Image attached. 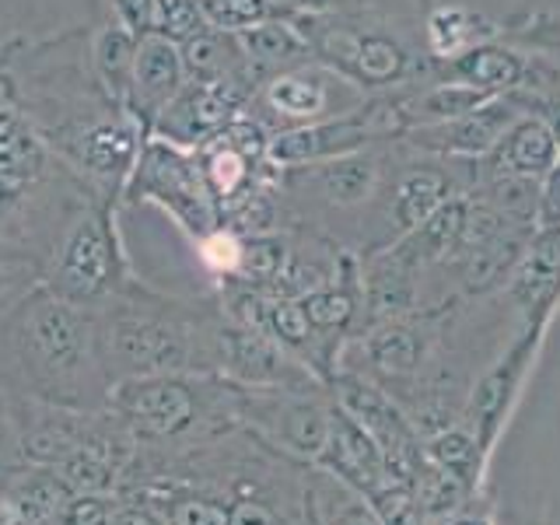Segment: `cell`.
<instances>
[{"label":"cell","instance_id":"cell-11","mask_svg":"<svg viewBox=\"0 0 560 525\" xmlns=\"http://www.w3.org/2000/svg\"><path fill=\"white\" fill-rule=\"evenodd\" d=\"M267 102L280 116L315 119L329 109V88L319 70H291L267 84Z\"/></svg>","mask_w":560,"mask_h":525},{"label":"cell","instance_id":"cell-28","mask_svg":"<svg viewBox=\"0 0 560 525\" xmlns=\"http://www.w3.org/2000/svg\"><path fill=\"white\" fill-rule=\"evenodd\" d=\"M203 11V22L214 28H253L259 22H267V0H197Z\"/></svg>","mask_w":560,"mask_h":525},{"label":"cell","instance_id":"cell-15","mask_svg":"<svg viewBox=\"0 0 560 525\" xmlns=\"http://www.w3.org/2000/svg\"><path fill=\"white\" fill-rule=\"evenodd\" d=\"M455 70L459 78L472 88L494 92V88H512L522 78V60L515 52L498 49V46H477L466 49L463 57H455Z\"/></svg>","mask_w":560,"mask_h":525},{"label":"cell","instance_id":"cell-41","mask_svg":"<svg viewBox=\"0 0 560 525\" xmlns=\"http://www.w3.org/2000/svg\"><path fill=\"white\" fill-rule=\"evenodd\" d=\"M434 452H438V459L448 463L452 469L466 466V463H469V455H472L469 442H466V438H459V434H448V438H442V442L434 445Z\"/></svg>","mask_w":560,"mask_h":525},{"label":"cell","instance_id":"cell-16","mask_svg":"<svg viewBox=\"0 0 560 525\" xmlns=\"http://www.w3.org/2000/svg\"><path fill=\"white\" fill-rule=\"evenodd\" d=\"M133 158V130L119 122H102L81 137V162L98 175H119Z\"/></svg>","mask_w":560,"mask_h":525},{"label":"cell","instance_id":"cell-6","mask_svg":"<svg viewBox=\"0 0 560 525\" xmlns=\"http://www.w3.org/2000/svg\"><path fill=\"white\" fill-rule=\"evenodd\" d=\"M183 52L175 49L165 35L148 32L137 43V67H133V92L130 102L140 113H165L168 102L183 92Z\"/></svg>","mask_w":560,"mask_h":525},{"label":"cell","instance_id":"cell-9","mask_svg":"<svg viewBox=\"0 0 560 525\" xmlns=\"http://www.w3.org/2000/svg\"><path fill=\"white\" fill-rule=\"evenodd\" d=\"M557 133H550L542 122H518L508 130L490 154V168L498 175H547L557 165Z\"/></svg>","mask_w":560,"mask_h":525},{"label":"cell","instance_id":"cell-18","mask_svg":"<svg viewBox=\"0 0 560 525\" xmlns=\"http://www.w3.org/2000/svg\"><path fill=\"white\" fill-rule=\"evenodd\" d=\"M242 46L228 43L221 32H197L189 35L186 46H183V67L192 74V81H210V78H221V74H232L238 70V60L228 57V52H238Z\"/></svg>","mask_w":560,"mask_h":525},{"label":"cell","instance_id":"cell-8","mask_svg":"<svg viewBox=\"0 0 560 525\" xmlns=\"http://www.w3.org/2000/svg\"><path fill=\"white\" fill-rule=\"evenodd\" d=\"M364 137H368V127L361 119L315 122V127L277 137L270 144V154H273V162H284V165L326 162V158H340L347 151H354Z\"/></svg>","mask_w":560,"mask_h":525},{"label":"cell","instance_id":"cell-35","mask_svg":"<svg viewBox=\"0 0 560 525\" xmlns=\"http://www.w3.org/2000/svg\"><path fill=\"white\" fill-rule=\"evenodd\" d=\"M302 308L308 315V323L323 326V329L347 323V315H350V302H347L343 294H337V291H315V294L305 298Z\"/></svg>","mask_w":560,"mask_h":525},{"label":"cell","instance_id":"cell-39","mask_svg":"<svg viewBox=\"0 0 560 525\" xmlns=\"http://www.w3.org/2000/svg\"><path fill=\"white\" fill-rule=\"evenodd\" d=\"M539 218L547 228H560V162L547 172L539 189Z\"/></svg>","mask_w":560,"mask_h":525},{"label":"cell","instance_id":"cell-14","mask_svg":"<svg viewBox=\"0 0 560 525\" xmlns=\"http://www.w3.org/2000/svg\"><path fill=\"white\" fill-rule=\"evenodd\" d=\"M238 46H242V57L249 63H259V67L291 63L308 49V43L302 39V35L288 25H277V22H259L253 28H242Z\"/></svg>","mask_w":560,"mask_h":525},{"label":"cell","instance_id":"cell-1","mask_svg":"<svg viewBox=\"0 0 560 525\" xmlns=\"http://www.w3.org/2000/svg\"><path fill=\"white\" fill-rule=\"evenodd\" d=\"M18 350H22L25 368L43 382H74L84 368H95L92 354L95 326L74 308V302L39 294L22 308L14 323Z\"/></svg>","mask_w":560,"mask_h":525},{"label":"cell","instance_id":"cell-2","mask_svg":"<svg viewBox=\"0 0 560 525\" xmlns=\"http://www.w3.org/2000/svg\"><path fill=\"white\" fill-rule=\"evenodd\" d=\"M95 343L105 368L109 372L113 368L116 372H127L130 378L179 372V368L189 364L192 354L183 326L137 308H122L109 315L102 329H95Z\"/></svg>","mask_w":560,"mask_h":525},{"label":"cell","instance_id":"cell-20","mask_svg":"<svg viewBox=\"0 0 560 525\" xmlns=\"http://www.w3.org/2000/svg\"><path fill=\"white\" fill-rule=\"evenodd\" d=\"M329 442L337 448V466L354 480H375L378 477V452L372 438L358 428L354 420H337L329 428Z\"/></svg>","mask_w":560,"mask_h":525},{"label":"cell","instance_id":"cell-19","mask_svg":"<svg viewBox=\"0 0 560 525\" xmlns=\"http://www.w3.org/2000/svg\"><path fill=\"white\" fill-rule=\"evenodd\" d=\"M560 273V228H547L529 249L522 273L515 277V294L522 302H536Z\"/></svg>","mask_w":560,"mask_h":525},{"label":"cell","instance_id":"cell-25","mask_svg":"<svg viewBox=\"0 0 560 525\" xmlns=\"http://www.w3.org/2000/svg\"><path fill=\"white\" fill-rule=\"evenodd\" d=\"M35 144L22 133V127L11 116H0V183H22L28 179V165H35Z\"/></svg>","mask_w":560,"mask_h":525},{"label":"cell","instance_id":"cell-27","mask_svg":"<svg viewBox=\"0 0 560 525\" xmlns=\"http://www.w3.org/2000/svg\"><path fill=\"white\" fill-rule=\"evenodd\" d=\"M203 11L197 0H154L151 11V32H165L172 39H189L203 32Z\"/></svg>","mask_w":560,"mask_h":525},{"label":"cell","instance_id":"cell-26","mask_svg":"<svg viewBox=\"0 0 560 525\" xmlns=\"http://www.w3.org/2000/svg\"><path fill=\"white\" fill-rule=\"evenodd\" d=\"M312 501H315V518H319V525H382L364 504L350 501L340 487L319 483Z\"/></svg>","mask_w":560,"mask_h":525},{"label":"cell","instance_id":"cell-3","mask_svg":"<svg viewBox=\"0 0 560 525\" xmlns=\"http://www.w3.org/2000/svg\"><path fill=\"white\" fill-rule=\"evenodd\" d=\"M113 280V238L102 214H88L70 232L60 267L52 273V291L63 302H84L109 288Z\"/></svg>","mask_w":560,"mask_h":525},{"label":"cell","instance_id":"cell-30","mask_svg":"<svg viewBox=\"0 0 560 525\" xmlns=\"http://www.w3.org/2000/svg\"><path fill=\"white\" fill-rule=\"evenodd\" d=\"M463 224H466V207L442 203L424 224H420V242H424L431 253H445L448 245L463 235Z\"/></svg>","mask_w":560,"mask_h":525},{"label":"cell","instance_id":"cell-12","mask_svg":"<svg viewBox=\"0 0 560 525\" xmlns=\"http://www.w3.org/2000/svg\"><path fill=\"white\" fill-rule=\"evenodd\" d=\"M312 179L323 189V197H329L332 203H358L375 186V162L358 154L326 158L323 165H315Z\"/></svg>","mask_w":560,"mask_h":525},{"label":"cell","instance_id":"cell-32","mask_svg":"<svg viewBox=\"0 0 560 525\" xmlns=\"http://www.w3.org/2000/svg\"><path fill=\"white\" fill-rule=\"evenodd\" d=\"M242 267L256 280H273L280 277V267H284V245L273 238H256L245 245L242 253Z\"/></svg>","mask_w":560,"mask_h":525},{"label":"cell","instance_id":"cell-24","mask_svg":"<svg viewBox=\"0 0 560 525\" xmlns=\"http://www.w3.org/2000/svg\"><path fill=\"white\" fill-rule=\"evenodd\" d=\"M428 39L438 57H463L472 46V18L459 8H442L431 14Z\"/></svg>","mask_w":560,"mask_h":525},{"label":"cell","instance_id":"cell-7","mask_svg":"<svg viewBox=\"0 0 560 525\" xmlns=\"http://www.w3.org/2000/svg\"><path fill=\"white\" fill-rule=\"evenodd\" d=\"M515 109L512 105H480L477 113L448 122H431L420 127L413 137L417 144L434 151H459V154H487L498 148V140L512 130Z\"/></svg>","mask_w":560,"mask_h":525},{"label":"cell","instance_id":"cell-37","mask_svg":"<svg viewBox=\"0 0 560 525\" xmlns=\"http://www.w3.org/2000/svg\"><path fill=\"white\" fill-rule=\"evenodd\" d=\"M172 522L175 525H232V515L210 501H186L175 508Z\"/></svg>","mask_w":560,"mask_h":525},{"label":"cell","instance_id":"cell-13","mask_svg":"<svg viewBox=\"0 0 560 525\" xmlns=\"http://www.w3.org/2000/svg\"><path fill=\"white\" fill-rule=\"evenodd\" d=\"M137 32L127 28H105L95 43V67L105 88L116 98H127L133 92V67H137Z\"/></svg>","mask_w":560,"mask_h":525},{"label":"cell","instance_id":"cell-38","mask_svg":"<svg viewBox=\"0 0 560 525\" xmlns=\"http://www.w3.org/2000/svg\"><path fill=\"white\" fill-rule=\"evenodd\" d=\"M60 525H109V508H105L98 498L67 501L60 512Z\"/></svg>","mask_w":560,"mask_h":525},{"label":"cell","instance_id":"cell-4","mask_svg":"<svg viewBox=\"0 0 560 525\" xmlns=\"http://www.w3.org/2000/svg\"><path fill=\"white\" fill-rule=\"evenodd\" d=\"M242 102H245V84L238 78V70L210 81H192L168 102V109L162 116V133H168L172 140H197L210 130L224 127L238 113Z\"/></svg>","mask_w":560,"mask_h":525},{"label":"cell","instance_id":"cell-43","mask_svg":"<svg viewBox=\"0 0 560 525\" xmlns=\"http://www.w3.org/2000/svg\"><path fill=\"white\" fill-rule=\"evenodd\" d=\"M116 525H154L148 515H140V512H127V515H119Z\"/></svg>","mask_w":560,"mask_h":525},{"label":"cell","instance_id":"cell-45","mask_svg":"<svg viewBox=\"0 0 560 525\" xmlns=\"http://www.w3.org/2000/svg\"><path fill=\"white\" fill-rule=\"evenodd\" d=\"M4 280H8V270H4V267H0V291H4Z\"/></svg>","mask_w":560,"mask_h":525},{"label":"cell","instance_id":"cell-42","mask_svg":"<svg viewBox=\"0 0 560 525\" xmlns=\"http://www.w3.org/2000/svg\"><path fill=\"white\" fill-rule=\"evenodd\" d=\"M232 525H284L267 504H256V501H242L235 512H232Z\"/></svg>","mask_w":560,"mask_h":525},{"label":"cell","instance_id":"cell-33","mask_svg":"<svg viewBox=\"0 0 560 525\" xmlns=\"http://www.w3.org/2000/svg\"><path fill=\"white\" fill-rule=\"evenodd\" d=\"M267 326L277 332L284 343H305L308 340V315L294 302H273L267 305Z\"/></svg>","mask_w":560,"mask_h":525},{"label":"cell","instance_id":"cell-10","mask_svg":"<svg viewBox=\"0 0 560 525\" xmlns=\"http://www.w3.org/2000/svg\"><path fill=\"white\" fill-rule=\"evenodd\" d=\"M329 60H340L350 74L372 84H385L402 74L407 67V52L389 35H332L329 39Z\"/></svg>","mask_w":560,"mask_h":525},{"label":"cell","instance_id":"cell-36","mask_svg":"<svg viewBox=\"0 0 560 525\" xmlns=\"http://www.w3.org/2000/svg\"><path fill=\"white\" fill-rule=\"evenodd\" d=\"M200 253H203V262L207 267H214V270H238L242 267V253H245V245L232 235V232H210L200 245Z\"/></svg>","mask_w":560,"mask_h":525},{"label":"cell","instance_id":"cell-44","mask_svg":"<svg viewBox=\"0 0 560 525\" xmlns=\"http://www.w3.org/2000/svg\"><path fill=\"white\" fill-rule=\"evenodd\" d=\"M288 4H298V8H326L329 0H288Z\"/></svg>","mask_w":560,"mask_h":525},{"label":"cell","instance_id":"cell-22","mask_svg":"<svg viewBox=\"0 0 560 525\" xmlns=\"http://www.w3.org/2000/svg\"><path fill=\"white\" fill-rule=\"evenodd\" d=\"M8 501H11L14 515L22 525H43L57 512H63L67 487L49 480V477H35V480H25L22 487H18Z\"/></svg>","mask_w":560,"mask_h":525},{"label":"cell","instance_id":"cell-31","mask_svg":"<svg viewBox=\"0 0 560 525\" xmlns=\"http://www.w3.org/2000/svg\"><path fill=\"white\" fill-rule=\"evenodd\" d=\"M372 354L382 368H393V372H410L417 364V340L407 329H385L372 340Z\"/></svg>","mask_w":560,"mask_h":525},{"label":"cell","instance_id":"cell-29","mask_svg":"<svg viewBox=\"0 0 560 525\" xmlns=\"http://www.w3.org/2000/svg\"><path fill=\"white\" fill-rule=\"evenodd\" d=\"M490 197L504 210V218L529 221L539 210V197L529 175H498V183L490 186Z\"/></svg>","mask_w":560,"mask_h":525},{"label":"cell","instance_id":"cell-40","mask_svg":"<svg viewBox=\"0 0 560 525\" xmlns=\"http://www.w3.org/2000/svg\"><path fill=\"white\" fill-rule=\"evenodd\" d=\"M116 11L119 18L127 22V28L140 32H151V11H154V0H116Z\"/></svg>","mask_w":560,"mask_h":525},{"label":"cell","instance_id":"cell-23","mask_svg":"<svg viewBox=\"0 0 560 525\" xmlns=\"http://www.w3.org/2000/svg\"><path fill=\"white\" fill-rule=\"evenodd\" d=\"M480 105H487V92L472 84H442L428 92L424 98H417V116H424L431 122H448V119H463L469 113H477Z\"/></svg>","mask_w":560,"mask_h":525},{"label":"cell","instance_id":"cell-46","mask_svg":"<svg viewBox=\"0 0 560 525\" xmlns=\"http://www.w3.org/2000/svg\"><path fill=\"white\" fill-rule=\"evenodd\" d=\"M557 148H560V122H557Z\"/></svg>","mask_w":560,"mask_h":525},{"label":"cell","instance_id":"cell-5","mask_svg":"<svg viewBox=\"0 0 560 525\" xmlns=\"http://www.w3.org/2000/svg\"><path fill=\"white\" fill-rule=\"evenodd\" d=\"M116 407L154 434L179 431L192 420V396L172 375H140L122 382L116 393Z\"/></svg>","mask_w":560,"mask_h":525},{"label":"cell","instance_id":"cell-21","mask_svg":"<svg viewBox=\"0 0 560 525\" xmlns=\"http://www.w3.org/2000/svg\"><path fill=\"white\" fill-rule=\"evenodd\" d=\"M445 197V183L442 175L434 172H413L399 183L396 192V218L402 228H420L438 207H442Z\"/></svg>","mask_w":560,"mask_h":525},{"label":"cell","instance_id":"cell-34","mask_svg":"<svg viewBox=\"0 0 560 525\" xmlns=\"http://www.w3.org/2000/svg\"><path fill=\"white\" fill-rule=\"evenodd\" d=\"M67 483L81 490H105L109 487V466L98 463L92 452H70L67 455Z\"/></svg>","mask_w":560,"mask_h":525},{"label":"cell","instance_id":"cell-17","mask_svg":"<svg viewBox=\"0 0 560 525\" xmlns=\"http://www.w3.org/2000/svg\"><path fill=\"white\" fill-rule=\"evenodd\" d=\"M221 354L224 361L235 368V372L249 375V378H273L280 372V358L277 350L259 337L256 329H228L221 332Z\"/></svg>","mask_w":560,"mask_h":525}]
</instances>
